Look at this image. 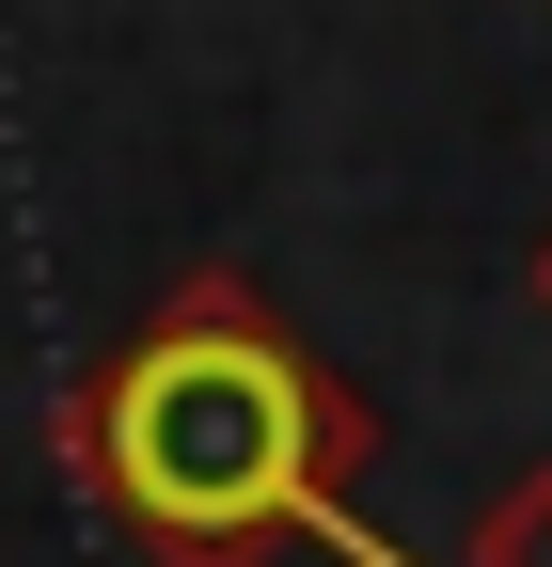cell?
Instances as JSON below:
<instances>
[{"instance_id":"obj_1","label":"cell","mask_w":552,"mask_h":567,"mask_svg":"<svg viewBox=\"0 0 552 567\" xmlns=\"http://www.w3.org/2000/svg\"><path fill=\"white\" fill-rule=\"evenodd\" d=\"M80 488L143 567H268V551H331V567H410L348 473L379 457V410L285 331L253 268H190L174 300L111 347L63 410Z\"/></svg>"},{"instance_id":"obj_2","label":"cell","mask_w":552,"mask_h":567,"mask_svg":"<svg viewBox=\"0 0 552 567\" xmlns=\"http://www.w3.org/2000/svg\"><path fill=\"white\" fill-rule=\"evenodd\" d=\"M458 567H552V457H536V473H505L490 505H473Z\"/></svg>"},{"instance_id":"obj_3","label":"cell","mask_w":552,"mask_h":567,"mask_svg":"<svg viewBox=\"0 0 552 567\" xmlns=\"http://www.w3.org/2000/svg\"><path fill=\"white\" fill-rule=\"evenodd\" d=\"M521 284H536V316H552V237H536V268H521Z\"/></svg>"}]
</instances>
